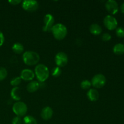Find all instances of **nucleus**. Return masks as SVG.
I'll use <instances>...</instances> for the list:
<instances>
[{
  "label": "nucleus",
  "mask_w": 124,
  "mask_h": 124,
  "mask_svg": "<svg viewBox=\"0 0 124 124\" xmlns=\"http://www.w3.org/2000/svg\"><path fill=\"white\" fill-rule=\"evenodd\" d=\"M51 31L54 38L57 40L64 39L67 34V29L64 24L58 23L53 25Z\"/></svg>",
  "instance_id": "nucleus-1"
},
{
  "label": "nucleus",
  "mask_w": 124,
  "mask_h": 124,
  "mask_svg": "<svg viewBox=\"0 0 124 124\" xmlns=\"http://www.w3.org/2000/svg\"><path fill=\"white\" fill-rule=\"evenodd\" d=\"M35 75L39 82H44L49 77L50 71L46 65L44 64H38L35 67Z\"/></svg>",
  "instance_id": "nucleus-2"
},
{
  "label": "nucleus",
  "mask_w": 124,
  "mask_h": 124,
  "mask_svg": "<svg viewBox=\"0 0 124 124\" xmlns=\"http://www.w3.org/2000/svg\"><path fill=\"white\" fill-rule=\"evenodd\" d=\"M23 59L26 65L32 66L39 62L40 58L36 52L33 51H27L23 54Z\"/></svg>",
  "instance_id": "nucleus-3"
},
{
  "label": "nucleus",
  "mask_w": 124,
  "mask_h": 124,
  "mask_svg": "<svg viewBox=\"0 0 124 124\" xmlns=\"http://www.w3.org/2000/svg\"><path fill=\"white\" fill-rule=\"evenodd\" d=\"M12 110L17 116L21 117L25 116L27 112V107L23 102L18 101L13 104Z\"/></svg>",
  "instance_id": "nucleus-4"
},
{
  "label": "nucleus",
  "mask_w": 124,
  "mask_h": 124,
  "mask_svg": "<svg viewBox=\"0 0 124 124\" xmlns=\"http://www.w3.org/2000/svg\"><path fill=\"white\" fill-rule=\"evenodd\" d=\"M92 85L96 88H102L106 84V78L102 74H97L94 75L92 79Z\"/></svg>",
  "instance_id": "nucleus-5"
},
{
  "label": "nucleus",
  "mask_w": 124,
  "mask_h": 124,
  "mask_svg": "<svg viewBox=\"0 0 124 124\" xmlns=\"http://www.w3.org/2000/svg\"><path fill=\"white\" fill-rule=\"evenodd\" d=\"M104 24L105 27L109 30H113L117 29V21L116 18L111 15H107L104 19Z\"/></svg>",
  "instance_id": "nucleus-6"
},
{
  "label": "nucleus",
  "mask_w": 124,
  "mask_h": 124,
  "mask_svg": "<svg viewBox=\"0 0 124 124\" xmlns=\"http://www.w3.org/2000/svg\"><path fill=\"white\" fill-rule=\"evenodd\" d=\"M38 2L35 0H25L22 2V7L28 12H35L38 9Z\"/></svg>",
  "instance_id": "nucleus-7"
},
{
  "label": "nucleus",
  "mask_w": 124,
  "mask_h": 124,
  "mask_svg": "<svg viewBox=\"0 0 124 124\" xmlns=\"http://www.w3.org/2000/svg\"><path fill=\"white\" fill-rule=\"evenodd\" d=\"M44 26L42 27V30L44 31H50L54 25V19L52 15L48 13L45 15L44 18Z\"/></svg>",
  "instance_id": "nucleus-8"
},
{
  "label": "nucleus",
  "mask_w": 124,
  "mask_h": 124,
  "mask_svg": "<svg viewBox=\"0 0 124 124\" xmlns=\"http://www.w3.org/2000/svg\"><path fill=\"white\" fill-rule=\"evenodd\" d=\"M55 63L59 67H65L68 63V56L64 52H61L57 53L54 58Z\"/></svg>",
  "instance_id": "nucleus-9"
},
{
  "label": "nucleus",
  "mask_w": 124,
  "mask_h": 124,
  "mask_svg": "<svg viewBox=\"0 0 124 124\" xmlns=\"http://www.w3.org/2000/svg\"><path fill=\"white\" fill-rule=\"evenodd\" d=\"M107 10L112 15H115L119 10L118 4L115 0H108L105 3Z\"/></svg>",
  "instance_id": "nucleus-10"
},
{
  "label": "nucleus",
  "mask_w": 124,
  "mask_h": 124,
  "mask_svg": "<svg viewBox=\"0 0 124 124\" xmlns=\"http://www.w3.org/2000/svg\"><path fill=\"white\" fill-rule=\"evenodd\" d=\"M35 73L30 69H24L21 71L20 78L24 81H31L35 78Z\"/></svg>",
  "instance_id": "nucleus-11"
},
{
  "label": "nucleus",
  "mask_w": 124,
  "mask_h": 124,
  "mask_svg": "<svg viewBox=\"0 0 124 124\" xmlns=\"http://www.w3.org/2000/svg\"><path fill=\"white\" fill-rule=\"evenodd\" d=\"M53 115V111L50 107H45L42 110L41 113V116L44 120L47 121L50 119Z\"/></svg>",
  "instance_id": "nucleus-12"
},
{
  "label": "nucleus",
  "mask_w": 124,
  "mask_h": 124,
  "mask_svg": "<svg viewBox=\"0 0 124 124\" xmlns=\"http://www.w3.org/2000/svg\"><path fill=\"white\" fill-rule=\"evenodd\" d=\"M87 96L90 101L92 102H95L98 101V99H99V94L96 89H95V88H91L87 92Z\"/></svg>",
  "instance_id": "nucleus-13"
},
{
  "label": "nucleus",
  "mask_w": 124,
  "mask_h": 124,
  "mask_svg": "<svg viewBox=\"0 0 124 124\" xmlns=\"http://www.w3.org/2000/svg\"><path fill=\"white\" fill-rule=\"evenodd\" d=\"M40 87V84L37 81H31L27 85V90L29 93H34Z\"/></svg>",
  "instance_id": "nucleus-14"
},
{
  "label": "nucleus",
  "mask_w": 124,
  "mask_h": 124,
  "mask_svg": "<svg viewBox=\"0 0 124 124\" xmlns=\"http://www.w3.org/2000/svg\"><path fill=\"white\" fill-rule=\"evenodd\" d=\"M102 28L99 24H93L90 27V31L94 35H99L102 33Z\"/></svg>",
  "instance_id": "nucleus-15"
},
{
  "label": "nucleus",
  "mask_w": 124,
  "mask_h": 124,
  "mask_svg": "<svg viewBox=\"0 0 124 124\" xmlns=\"http://www.w3.org/2000/svg\"><path fill=\"white\" fill-rule=\"evenodd\" d=\"M10 96L12 99L16 101H19L21 99L20 93H19V88L18 87H13L10 92Z\"/></svg>",
  "instance_id": "nucleus-16"
},
{
  "label": "nucleus",
  "mask_w": 124,
  "mask_h": 124,
  "mask_svg": "<svg viewBox=\"0 0 124 124\" xmlns=\"http://www.w3.org/2000/svg\"><path fill=\"white\" fill-rule=\"evenodd\" d=\"M24 46L19 42H16L12 46V50L15 53H16V54H21L24 52Z\"/></svg>",
  "instance_id": "nucleus-17"
},
{
  "label": "nucleus",
  "mask_w": 124,
  "mask_h": 124,
  "mask_svg": "<svg viewBox=\"0 0 124 124\" xmlns=\"http://www.w3.org/2000/svg\"><path fill=\"white\" fill-rule=\"evenodd\" d=\"M113 52L117 55H121L124 53V44L118 43L115 45L113 47Z\"/></svg>",
  "instance_id": "nucleus-18"
},
{
  "label": "nucleus",
  "mask_w": 124,
  "mask_h": 124,
  "mask_svg": "<svg viewBox=\"0 0 124 124\" xmlns=\"http://www.w3.org/2000/svg\"><path fill=\"white\" fill-rule=\"evenodd\" d=\"M23 124H38L37 121L35 117L33 116L28 115L25 116L23 119Z\"/></svg>",
  "instance_id": "nucleus-19"
},
{
  "label": "nucleus",
  "mask_w": 124,
  "mask_h": 124,
  "mask_svg": "<svg viewBox=\"0 0 124 124\" xmlns=\"http://www.w3.org/2000/svg\"><path fill=\"white\" fill-rule=\"evenodd\" d=\"M92 86V83L88 80H84L81 82V87L82 89L84 90H88L90 89V88Z\"/></svg>",
  "instance_id": "nucleus-20"
},
{
  "label": "nucleus",
  "mask_w": 124,
  "mask_h": 124,
  "mask_svg": "<svg viewBox=\"0 0 124 124\" xmlns=\"http://www.w3.org/2000/svg\"><path fill=\"white\" fill-rule=\"evenodd\" d=\"M21 81L22 79L20 77H15L11 80L10 84L11 85H12L14 87H18V85H19L21 84Z\"/></svg>",
  "instance_id": "nucleus-21"
},
{
  "label": "nucleus",
  "mask_w": 124,
  "mask_h": 124,
  "mask_svg": "<svg viewBox=\"0 0 124 124\" xmlns=\"http://www.w3.org/2000/svg\"><path fill=\"white\" fill-rule=\"evenodd\" d=\"M61 74V69L59 67H55L52 70V75L54 77H58Z\"/></svg>",
  "instance_id": "nucleus-22"
},
{
  "label": "nucleus",
  "mask_w": 124,
  "mask_h": 124,
  "mask_svg": "<svg viewBox=\"0 0 124 124\" xmlns=\"http://www.w3.org/2000/svg\"><path fill=\"white\" fill-rule=\"evenodd\" d=\"M7 76V71L5 68L0 67V81H3Z\"/></svg>",
  "instance_id": "nucleus-23"
},
{
  "label": "nucleus",
  "mask_w": 124,
  "mask_h": 124,
  "mask_svg": "<svg viewBox=\"0 0 124 124\" xmlns=\"http://www.w3.org/2000/svg\"><path fill=\"white\" fill-rule=\"evenodd\" d=\"M116 36L119 38L124 37V29L123 27H118L116 29Z\"/></svg>",
  "instance_id": "nucleus-24"
},
{
  "label": "nucleus",
  "mask_w": 124,
  "mask_h": 124,
  "mask_svg": "<svg viewBox=\"0 0 124 124\" xmlns=\"http://www.w3.org/2000/svg\"><path fill=\"white\" fill-rule=\"evenodd\" d=\"M111 36L108 33H105L102 35V39L104 41H108L111 39Z\"/></svg>",
  "instance_id": "nucleus-25"
},
{
  "label": "nucleus",
  "mask_w": 124,
  "mask_h": 124,
  "mask_svg": "<svg viewBox=\"0 0 124 124\" xmlns=\"http://www.w3.org/2000/svg\"><path fill=\"white\" fill-rule=\"evenodd\" d=\"M22 122H23V121H22L21 118L20 117L16 116V117H15L14 118L12 119V124H21Z\"/></svg>",
  "instance_id": "nucleus-26"
},
{
  "label": "nucleus",
  "mask_w": 124,
  "mask_h": 124,
  "mask_svg": "<svg viewBox=\"0 0 124 124\" xmlns=\"http://www.w3.org/2000/svg\"><path fill=\"white\" fill-rule=\"evenodd\" d=\"M23 1L21 0H11V1H8V2L10 4H11L12 5H14V6L19 4H20Z\"/></svg>",
  "instance_id": "nucleus-27"
},
{
  "label": "nucleus",
  "mask_w": 124,
  "mask_h": 124,
  "mask_svg": "<svg viewBox=\"0 0 124 124\" xmlns=\"http://www.w3.org/2000/svg\"><path fill=\"white\" fill-rule=\"evenodd\" d=\"M4 36L3 33L0 31V47L2 46V44L4 42Z\"/></svg>",
  "instance_id": "nucleus-28"
},
{
  "label": "nucleus",
  "mask_w": 124,
  "mask_h": 124,
  "mask_svg": "<svg viewBox=\"0 0 124 124\" xmlns=\"http://www.w3.org/2000/svg\"><path fill=\"white\" fill-rule=\"evenodd\" d=\"M120 9H121V11L122 13H124V2L121 5V7H120Z\"/></svg>",
  "instance_id": "nucleus-29"
}]
</instances>
